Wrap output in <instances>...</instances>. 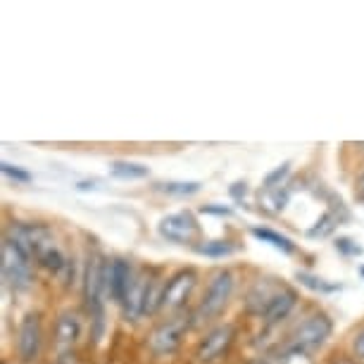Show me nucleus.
Returning a JSON list of instances; mask_svg holds the SVG:
<instances>
[{"label": "nucleus", "mask_w": 364, "mask_h": 364, "mask_svg": "<svg viewBox=\"0 0 364 364\" xmlns=\"http://www.w3.org/2000/svg\"><path fill=\"white\" fill-rule=\"evenodd\" d=\"M331 319L326 314H312L302 324L295 328L291 341H288V353L291 355H310L314 350H319L331 336Z\"/></svg>", "instance_id": "nucleus-1"}, {"label": "nucleus", "mask_w": 364, "mask_h": 364, "mask_svg": "<svg viewBox=\"0 0 364 364\" xmlns=\"http://www.w3.org/2000/svg\"><path fill=\"white\" fill-rule=\"evenodd\" d=\"M233 286H236V281H233V274L231 272H217L215 277H212L208 291H205L200 305H198L196 310V319L198 321H208L212 317H217L219 312L226 307V302L231 300V293H233Z\"/></svg>", "instance_id": "nucleus-2"}, {"label": "nucleus", "mask_w": 364, "mask_h": 364, "mask_svg": "<svg viewBox=\"0 0 364 364\" xmlns=\"http://www.w3.org/2000/svg\"><path fill=\"white\" fill-rule=\"evenodd\" d=\"M3 279L15 288V291H26L31 284V257L24 255L15 243L8 238L3 240Z\"/></svg>", "instance_id": "nucleus-3"}, {"label": "nucleus", "mask_w": 364, "mask_h": 364, "mask_svg": "<svg viewBox=\"0 0 364 364\" xmlns=\"http://www.w3.org/2000/svg\"><path fill=\"white\" fill-rule=\"evenodd\" d=\"M191 326V319L188 317H174L169 321H164L153 331L150 336V350H153L155 355H171L176 353L178 346H181L183 336H186Z\"/></svg>", "instance_id": "nucleus-4"}, {"label": "nucleus", "mask_w": 364, "mask_h": 364, "mask_svg": "<svg viewBox=\"0 0 364 364\" xmlns=\"http://www.w3.org/2000/svg\"><path fill=\"white\" fill-rule=\"evenodd\" d=\"M196 272L193 269H181L164 284L162 293V310H178L181 305H186V300L191 298L196 288Z\"/></svg>", "instance_id": "nucleus-5"}, {"label": "nucleus", "mask_w": 364, "mask_h": 364, "mask_svg": "<svg viewBox=\"0 0 364 364\" xmlns=\"http://www.w3.org/2000/svg\"><path fill=\"white\" fill-rule=\"evenodd\" d=\"M157 231L169 243H191L198 233V224L188 212H176V215L162 217L160 224H157Z\"/></svg>", "instance_id": "nucleus-6"}, {"label": "nucleus", "mask_w": 364, "mask_h": 364, "mask_svg": "<svg viewBox=\"0 0 364 364\" xmlns=\"http://www.w3.org/2000/svg\"><path fill=\"white\" fill-rule=\"evenodd\" d=\"M136 274L132 272V264L124 262V259H112L107 262L105 269V295H109L114 302H124L129 288L134 284Z\"/></svg>", "instance_id": "nucleus-7"}, {"label": "nucleus", "mask_w": 364, "mask_h": 364, "mask_svg": "<svg viewBox=\"0 0 364 364\" xmlns=\"http://www.w3.org/2000/svg\"><path fill=\"white\" fill-rule=\"evenodd\" d=\"M233 338H236V328L231 324H222V326L212 328V331L205 336V341L198 346L196 357L200 362H215L231 348Z\"/></svg>", "instance_id": "nucleus-8"}, {"label": "nucleus", "mask_w": 364, "mask_h": 364, "mask_svg": "<svg viewBox=\"0 0 364 364\" xmlns=\"http://www.w3.org/2000/svg\"><path fill=\"white\" fill-rule=\"evenodd\" d=\"M19 357L24 362H33L41 350V321L36 314H26L19 324V341H17Z\"/></svg>", "instance_id": "nucleus-9"}, {"label": "nucleus", "mask_w": 364, "mask_h": 364, "mask_svg": "<svg viewBox=\"0 0 364 364\" xmlns=\"http://www.w3.org/2000/svg\"><path fill=\"white\" fill-rule=\"evenodd\" d=\"M148 288H150V279L146 274H136L134 277V284L129 288L124 302V317L127 319H136L139 314H143V307H146V295H148Z\"/></svg>", "instance_id": "nucleus-10"}, {"label": "nucleus", "mask_w": 364, "mask_h": 364, "mask_svg": "<svg viewBox=\"0 0 364 364\" xmlns=\"http://www.w3.org/2000/svg\"><path fill=\"white\" fill-rule=\"evenodd\" d=\"M295 300H298L295 291H291V288H281V291L274 295V300L269 302V307H267V312H264L267 326H274V324H279L281 319H286L295 307Z\"/></svg>", "instance_id": "nucleus-11"}, {"label": "nucleus", "mask_w": 364, "mask_h": 364, "mask_svg": "<svg viewBox=\"0 0 364 364\" xmlns=\"http://www.w3.org/2000/svg\"><path fill=\"white\" fill-rule=\"evenodd\" d=\"M81 333V321H79V314L74 312H65L60 314L58 319V326H55V341H58V348L60 350H67L77 343Z\"/></svg>", "instance_id": "nucleus-12"}, {"label": "nucleus", "mask_w": 364, "mask_h": 364, "mask_svg": "<svg viewBox=\"0 0 364 364\" xmlns=\"http://www.w3.org/2000/svg\"><path fill=\"white\" fill-rule=\"evenodd\" d=\"M279 291H272L267 284H257L255 288L250 291L248 300H245V307H248L250 314H259V317H264L267 307H269V302L274 300V295Z\"/></svg>", "instance_id": "nucleus-13"}, {"label": "nucleus", "mask_w": 364, "mask_h": 364, "mask_svg": "<svg viewBox=\"0 0 364 364\" xmlns=\"http://www.w3.org/2000/svg\"><path fill=\"white\" fill-rule=\"evenodd\" d=\"M252 236L259 238L262 243H269V245H274V248H279L281 252H288V255H291V252L295 250V245H293L291 238L281 236V233L272 231V229H259V226H255V229H252Z\"/></svg>", "instance_id": "nucleus-14"}, {"label": "nucleus", "mask_w": 364, "mask_h": 364, "mask_svg": "<svg viewBox=\"0 0 364 364\" xmlns=\"http://www.w3.org/2000/svg\"><path fill=\"white\" fill-rule=\"evenodd\" d=\"M112 174L117 178H146L150 171L146 164L139 162H112Z\"/></svg>", "instance_id": "nucleus-15"}, {"label": "nucleus", "mask_w": 364, "mask_h": 364, "mask_svg": "<svg viewBox=\"0 0 364 364\" xmlns=\"http://www.w3.org/2000/svg\"><path fill=\"white\" fill-rule=\"evenodd\" d=\"M157 191L167 196H193L200 191V183L198 181H164V183H157Z\"/></svg>", "instance_id": "nucleus-16"}, {"label": "nucleus", "mask_w": 364, "mask_h": 364, "mask_svg": "<svg viewBox=\"0 0 364 364\" xmlns=\"http://www.w3.org/2000/svg\"><path fill=\"white\" fill-rule=\"evenodd\" d=\"M298 281L305 288L317 291V293H336V291H338V286H336V284H328V281L314 277V274H307V272H298Z\"/></svg>", "instance_id": "nucleus-17"}, {"label": "nucleus", "mask_w": 364, "mask_h": 364, "mask_svg": "<svg viewBox=\"0 0 364 364\" xmlns=\"http://www.w3.org/2000/svg\"><path fill=\"white\" fill-rule=\"evenodd\" d=\"M198 252H203L208 257H226L233 252V245L229 240H205V243L198 245Z\"/></svg>", "instance_id": "nucleus-18"}, {"label": "nucleus", "mask_w": 364, "mask_h": 364, "mask_svg": "<svg viewBox=\"0 0 364 364\" xmlns=\"http://www.w3.org/2000/svg\"><path fill=\"white\" fill-rule=\"evenodd\" d=\"M336 224H338V217H336L333 212H324L319 222L314 224V229L307 231V236H310V238H324L336 229Z\"/></svg>", "instance_id": "nucleus-19"}, {"label": "nucleus", "mask_w": 364, "mask_h": 364, "mask_svg": "<svg viewBox=\"0 0 364 364\" xmlns=\"http://www.w3.org/2000/svg\"><path fill=\"white\" fill-rule=\"evenodd\" d=\"M288 171H291V164H281V167H277L272 171V174H267V178H264V186L267 188H277V186H281V181L288 176Z\"/></svg>", "instance_id": "nucleus-20"}, {"label": "nucleus", "mask_w": 364, "mask_h": 364, "mask_svg": "<svg viewBox=\"0 0 364 364\" xmlns=\"http://www.w3.org/2000/svg\"><path fill=\"white\" fill-rule=\"evenodd\" d=\"M0 169H3V174H5V176L15 178V181H19V183H29V181H31V174H29V171L19 169V167H15V164L3 162V164H0Z\"/></svg>", "instance_id": "nucleus-21"}, {"label": "nucleus", "mask_w": 364, "mask_h": 364, "mask_svg": "<svg viewBox=\"0 0 364 364\" xmlns=\"http://www.w3.org/2000/svg\"><path fill=\"white\" fill-rule=\"evenodd\" d=\"M336 250L343 252V255H360L362 248L355 243V240H350V238H338L336 240Z\"/></svg>", "instance_id": "nucleus-22"}, {"label": "nucleus", "mask_w": 364, "mask_h": 364, "mask_svg": "<svg viewBox=\"0 0 364 364\" xmlns=\"http://www.w3.org/2000/svg\"><path fill=\"white\" fill-rule=\"evenodd\" d=\"M353 348H355V355L360 357V360H364V328H362V331H357Z\"/></svg>", "instance_id": "nucleus-23"}, {"label": "nucleus", "mask_w": 364, "mask_h": 364, "mask_svg": "<svg viewBox=\"0 0 364 364\" xmlns=\"http://www.w3.org/2000/svg\"><path fill=\"white\" fill-rule=\"evenodd\" d=\"M245 193H248V188H245V183H233V186H231V196L236 198V200H238V198H243Z\"/></svg>", "instance_id": "nucleus-24"}, {"label": "nucleus", "mask_w": 364, "mask_h": 364, "mask_svg": "<svg viewBox=\"0 0 364 364\" xmlns=\"http://www.w3.org/2000/svg\"><path fill=\"white\" fill-rule=\"evenodd\" d=\"M205 212H210V215H231L229 208H205Z\"/></svg>", "instance_id": "nucleus-25"}, {"label": "nucleus", "mask_w": 364, "mask_h": 364, "mask_svg": "<svg viewBox=\"0 0 364 364\" xmlns=\"http://www.w3.org/2000/svg\"><path fill=\"white\" fill-rule=\"evenodd\" d=\"M338 364H353V362H338Z\"/></svg>", "instance_id": "nucleus-26"}, {"label": "nucleus", "mask_w": 364, "mask_h": 364, "mask_svg": "<svg viewBox=\"0 0 364 364\" xmlns=\"http://www.w3.org/2000/svg\"><path fill=\"white\" fill-rule=\"evenodd\" d=\"M362 274H364V267H362Z\"/></svg>", "instance_id": "nucleus-27"}, {"label": "nucleus", "mask_w": 364, "mask_h": 364, "mask_svg": "<svg viewBox=\"0 0 364 364\" xmlns=\"http://www.w3.org/2000/svg\"><path fill=\"white\" fill-rule=\"evenodd\" d=\"M362 200H364V193H362Z\"/></svg>", "instance_id": "nucleus-28"}]
</instances>
